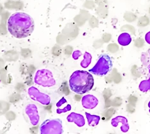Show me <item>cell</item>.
<instances>
[{"label": "cell", "instance_id": "1", "mask_svg": "<svg viewBox=\"0 0 150 134\" xmlns=\"http://www.w3.org/2000/svg\"><path fill=\"white\" fill-rule=\"evenodd\" d=\"M8 30L13 37L24 38L33 33L35 23L33 18L24 12H16L9 17L7 22Z\"/></svg>", "mask_w": 150, "mask_h": 134}, {"label": "cell", "instance_id": "2", "mask_svg": "<svg viewBox=\"0 0 150 134\" xmlns=\"http://www.w3.org/2000/svg\"><path fill=\"white\" fill-rule=\"evenodd\" d=\"M94 79L90 72L76 70L69 79L70 88L74 93L83 95L90 91L94 86Z\"/></svg>", "mask_w": 150, "mask_h": 134}, {"label": "cell", "instance_id": "3", "mask_svg": "<svg viewBox=\"0 0 150 134\" xmlns=\"http://www.w3.org/2000/svg\"><path fill=\"white\" fill-rule=\"evenodd\" d=\"M112 66V63L110 56L105 54H102L96 65L89 70V72L98 76H104L110 71Z\"/></svg>", "mask_w": 150, "mask_h": 134}, {"label": "cell", "instance_id": "4", "mask_svg": "<svg viewBox=\"0 0 150 134\" xmlns=\"http://www.w3.org/2000/svg\"><path fill=\"white\" fill-rule=\"evenodd\" d=\"M63 133L62 121L59 119H47L40 126L41 134H62Z\"/></svg>", "mask_w": 150, "mask_h": 134}, {"label": "cell", "instance_id": "5", "mask_svg": "<svg viewBox=\"0 0 150 134\" xmlns=\"http://www.w3.org/2000/svg\"><path fill=\"white\" fill-rule=\"evenodd\" d=\"M35 83L43 87H52L56 84L52 73L47 69L38 70L35 73Z\"/></svg>", "mask_w": 150, "mask_h": 134}, {"label": "cell", "instance_id": "6", "mask_svg": "<svg viewBox=\"0 0 150 134\" xmlns=\"http://www.w3.org/2000/svg\"><path fill=\"white\" fill-rule=\"evenodd\" d=\"M28 93L33 100L39 102L44 105H48L51 103V98L48 95L41 93L37 87H30L28 90Z\"/></svg>", "mask_w": 150, "mask_h": 134}, {"label": "cell", "instance_id": "7", "mask_svg": "<svg viewBox=\"0 0 150 134\" xmlns=\"http://www.w3.org/2000/svg\"><path fill=\"white\" fill-rule=\"evenodd\" d=\"M25 113L30 119L31 124L33 126H36L40 121V116L37 105L34 104H28L25 107Z\"/></svg>", "mask_w": 150, "mask_h": 134}, {"label": "cell", "instance_id": "8", "mask_svg": "<svg viewBox=\"0 0 150 134\" xmlns=\"http://www.w3.org/2000/svg\"><path fill=\"white\" fill-rule=\"evenodd\" d=\"M82 105L87 109H93L98 104V100L93 95H87L82 98Z\"/></svg>", "mask_w": 150, "mask_h": 134}, {"label": "cell", "instance_id": "9", "mask_svg": "<svg viewBox=\"0 0 150 134\" xmlns=\"http://www.w3.org/2000/svg\"><path fill=\"white\" fill-rule=\"evenodd\" d=\"M119 123L122 124V126L121 127V130L122 132H127L129 130V125H128L127 118L123 116H117L115 118H113L111 121V124L114 127H117Z\"/></svg>", "mask_w": 150, "mask_h": 134}, {"label": "cell", "instance_id": "10", "mask_svg": "<svg viewBox=\"0 0 150 134\" xmlns=\"http://www.w3.org/2000/svg\"><path fill=\"white\" fill-rule=\"evenodd\" d=\"M67 121L70 123H74L79 127H83L85 125V119L80 114L72 112L67 117Z\"/></svg>", "mask_w": 150, "mask_h": 134}, {"label": "cell", "instance_id": "11", "mask_svg": "<svg viewBox=\"0 0 150 134\" xmlns=\"http://www.w3.org/2000/svg\"><path fill=\"white\" fill-rule=\"evenodd\" d=\"M117 42L120 45L122 46H127L129 45L132 42V38L129 33H121L117 38Z\"/></svg>", "mask_w": 150, "mask_h": 134}, {"label": "cell", "instance_id": "12", "mask_svg": "<svg viewBox=\"0 0 150 134\" xmlns=\"http://www.w3.org/2000/svg\"><path fill=\"white\" fill-rule=\"evenodd\" d=\"M86 118L88 119V125L90 126H92V127H94V126L97 125L100 119V118L99 116H96V115H91L90 114L88 113V112H86Z\"/></svg>", "mask_w": 150, "mask_h": 134}, {"label": "cell", "instance_id": "13", "mask_svg": "<svg viewBox=\"0 0 150 134\" xmlns=\"http://www.w3.org/2000/svg\"><path fill=\"white\" fill-rule=\"evenodd\" d=\"M91 55L88 52H86L84 55V59L83 60L81 63V66L83 68H87V67L90 65L91 62Z\"/></svg>", "mask_w": 150, "mask_h": 134}, {"label": "cell", "instance_id": "14", "mask_svg": "<svg viewBox=\"0 0 150 134\" xmlns=\"http://www.w3.org/2000/svg\"><path fill=\"white\" fill-rule=\"evenodd\" d=\"M139 90L142 92H146L150 90V79L142 80L139 84Z\"/></svg>", "mask_w": 150, "mask_h": 134}, {"label": "cell", "instance_id": "15", "mask_svg": "<svg viewBox=\"0 0 150 134\" xmlns=\"http://www.w3.org/2000/svg\"><path fill=\"white\" fill-rule=\"evenodd\" d=\"M149 23V20L147 17H142L138 21V26L140 27H144L147 26Z\"/></svg>", "mask_w": 150, "mask_h": 134}, {"label": "cell", "instance_id": "16", "mask_svg": "<svg viewBox=\"0 0 150 134\" xmlns=\"http://www.w3.org/2000/svg\"><path fill=\"white\" fill-rule=\"evenodd\" d=\"M71 110V105H67V106L64 108L63 109H57V113L58 114H62L63 112H69Z\"/></svg>", "mask_w": 150, "mask_h": 134}, {"label": "cell", "instance_id": "17", "mask_svg": "<svg viewBox=\"0 0 150 134\" xmlns=\"http://www.w3.org/2000/svg\"><path fill=\"white\" fill-rule=\"evenodd\" d=\"M82 55L81 52L80 51H76L73 52L72 54V58L74 59H77L80 56Z\"/></svg>", "mask_w": 150, "mask_h": 134}, {"label": "cell", "instance_id": "18", "mask_svg": "<svg viewBox=\"0 0 150 134\" xmlns=\"http://www.w3.org/2000/svg\"><path fill=\"white\" fill-rule=\"evenodd\" d=\"M66 102H67V100H65V98H62V99H61V100L58 102V103H57L56 106L58 107H59L60 106H62V105L63 104H65V103H66Z\"/></svg>", "mask_w": 150, "mask_h": 134}, {"label": "cell", "instance_id": "19", "mask_svg": "<svg viewBox=\"0 0 150 134\" xmlns=\"http://www.w3.org/2000/svg\"><path fill=\"white\" fill-rule=\"evenodd\" d=\"M145 41L147 42L148 44H150V31L148 32L145 35Z\"/></svg>", "mask_w": 150, "mask_h": 134}, {"label": "cell", "instance_id": "20", "mask_svg": "<svg viewBox=\"0 0 150 134\" xmlns=\"http://www.w3.org/2000/svg\"><path fill=\"white\" fill-rule=\"evenodd\" d=\"M149 55H150V53H149Z\"/></svg>", "mask_w": 150, "mask_h": 134}]
</instances>
